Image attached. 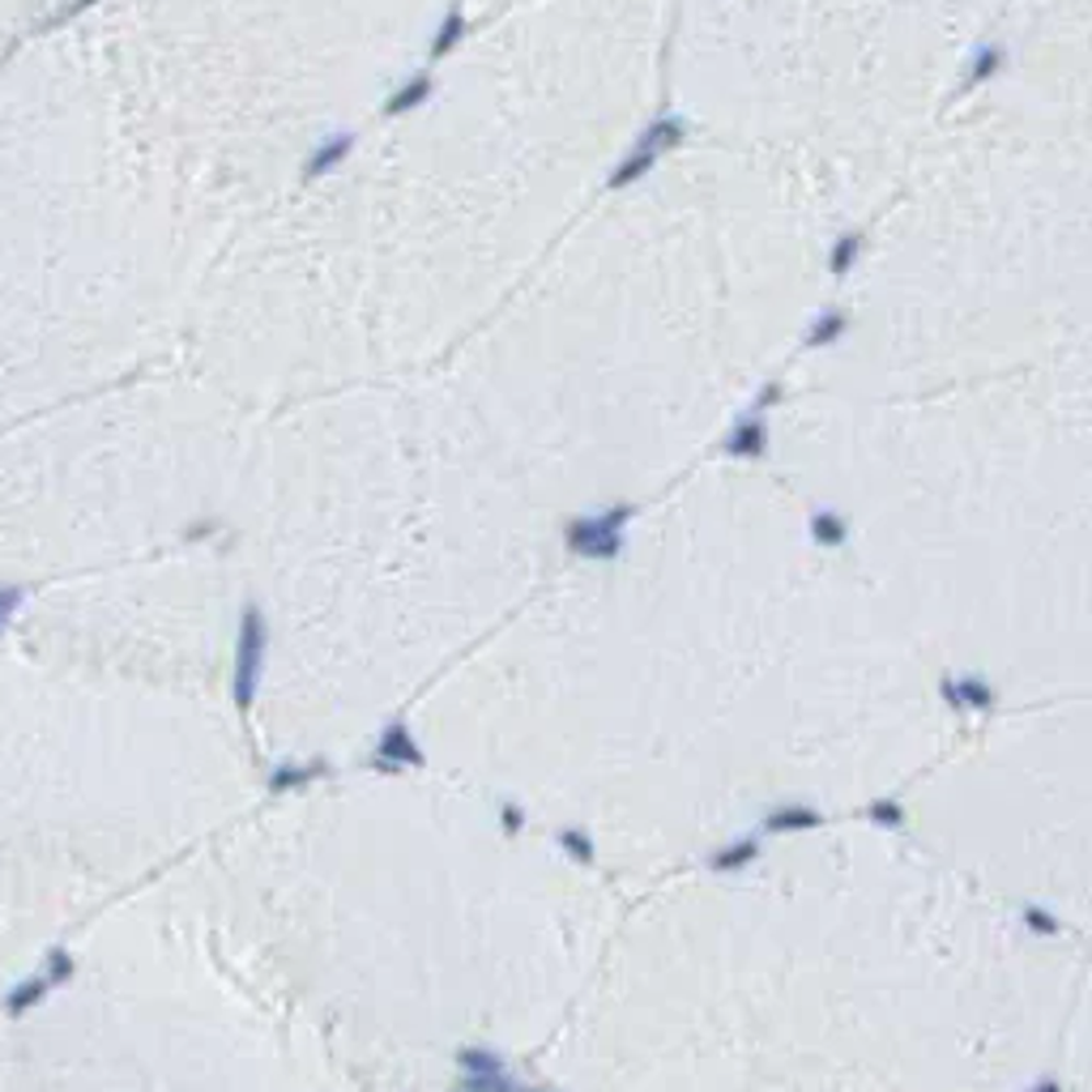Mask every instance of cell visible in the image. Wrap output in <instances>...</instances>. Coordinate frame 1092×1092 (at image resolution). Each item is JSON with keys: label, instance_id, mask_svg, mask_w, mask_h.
<instances>
[{"label": "cell", "instance_id": "obj_1", "mask_svg": "<svg viewBox=\"0 0 1092 1092\" xmlns=\"http://www.w3.org/2000/svg\"><path fill=\"white\" fill-rule=\"evenodd\" d=\"M636 504H606L589 516H572L564 521V546L581 559H593V564H611L624 555L627 543V525L636 521Z\"/></svg>", "mask_w": 1092, "mask_h": 1092}, {"label": "cell", "instance_id": "obj_2", "mask_svg": "<svg viewBox=\"0 0 1092 1092\" xmlns=\"http://www.w3.org/2000/svg\"><path fill=\"white\" fill-rule=\"evenodd\" d=\"M265 653H270V624L265 611L257 602H248L239 611V632H235V670H231V696L239 713H248L261 692V674H265Z\"/></svg>", "mask_w": 1092, "mask_h": 1092}, {"label": "cell", "instance_id": "obj_3", "mask_svg": "<svg viewBox=\"0 0 1092 1092\" xmlns=\"http://www.w3.org/2000/svg\"><path fill=\"white\" fill-rule=\"evenodd\" d=\"M687 141V120L683 116H658L653 124H645L640 128V137L632 141V150H627L619 162H615V171L606 175V189H632V184H640L658 162H662V155H670V150H679Z\"/></svg>", "mask_w": 1092, "mask_h": 1092}, {"label": "cell", "instance_id": "obj_4", "mask_svg": "<svg viewBox=\"0 0 1092 1092\" xmlns=\"http://www.w3.org/2000/svg\"><path fill=\"white\" fill-rule=\"evenodd\" d=\"M428 764V755H423V747L414 739V730H410V721H389L385 730H380V739H376V755H372V769L376 773H406V769H423Z\"/></svg>", "mask_w": 1092, "mask_h": 1092}, {"label": "cell", "instance_id": "obj_5", "mask_svg": "<svg viewBox=\"0 0 1092 1092\" xmlns=\"http://www.w3.org/2000/svg\"><path fill=\"white\" fill-rule=\"evenodd\" d=\"M769 440H773L769 435V414L747 410L721 435V453L735 457V462H760V457H769Z\"/></svg>", "mask_w": 1092, "mask_h": 1092}, {"label": "cell", "instance_id": "obj_6", "mask_svg": "<svg viewBox=\"0 0 1092 1092\" xmlns=\"http://www.w3.org/2000/svg\"><path fill=\"white\" fill-rule=\"evenodd\" d=\"M939 696L952 704V708H969V713H990L994 704H999V692L990 687V679H981V674H947L943 683H939Z\"/></svg>", "mask_w": 1092, "mask_h": 1092}, {"label": "cell", "instance_id": "obj_7", "mask_svg": "<svg viewBox=\"0 0 1092 1092\" xmlns=\"http://www.w3.org/2000/svg\"><path fill=\"white\" fill-rule=\"evenodd\" d=\"M354 155V133H329V137H320L312 146V155L304 158V167H299V175L312 184V180H325V175H333V171H342V162Z\"/></svg>", "mask_w": 1092, "mask_h": 1092}, {"label": "cell", "instance_id": "obj_8", "mask_svg": "<svg viewBox=\"0 0 1092 1092\" xmlns=\"http://www.w3.org/2000/svg\"><path fill=\"white\" fill-rule=\"evenodd\" d=\"M469 35V18H466V0H453L448 9H444V18H440V26H435V35H431V47L428 56L431 60H444V56H453Z\"/></svg>", "mask_w": 1092, "mask_h": 1092}, {"label": "cell", "instance_id": "obj_9", "mask_svg": "<svg viewBox=\"0 0 1092 1092\" xmlns=\"http://www.w3.org/2000/svg\"><path fill=\"white\" fill-rule=\"evenodd\" d=\"M52 990H56V986H52V981H47V974L39 969V974L22 977V981H18V986H13L9 994H4V1003H0V1008H4V1015H9V1020H22L26 1012H35V1008H39V1003L47 999V994H52Z\"/></svg>", "mask_w": 1092, "mask_h": 1092}, {"label": "cell", "instance_id": "obj_10", "mask_svg": "<svg viewBox=\"0 0 1092 1092\" xmlns=\"http://www.w3.org/2000/svg\"><path fill=\"white\" fill-rule=\"evenodd\" d=\"M431 94H435V78L431 73H414V78H406L397 90L389 94V103H385V116H410V112H419L423 103H428Z\"/></svg>", "mask_w": 1092, "mask_h": 1092}, {"label": "cell", "instance_id": "obj_11", "mask_svg": "<svg viewBox=\"0 0 1092 1092\" xmlns=\"http://www.w3.org/2000/svg\"><path fill=\"white\" fill-rule=\"evenodd\" d=\"M329 773V760H312V764H299V760H286L270 773V789L273 794H286V789H299V785H312Z\"/></svg>", "mask_w": 1092, "mask_h": 1092}, {"label": "cell", "instance_id": "obj_12", "mask_svg": "<svg viewBox=\"0 0 1092 1092\" xmlns=\"http://www.w3.org/2000/svg\"><path fill=\"white\" fill-rule=\"evenodd\" d=\"M845 333H850V316L841 312V308H823V312H819L816 320L807 325L803 342H807V346H816V351H819V346L828 351V346H837V342H841Z\"/></svg>", "mask_w": 1092, "mask_h": 1092}, {"label": "cell", "instance_id": "obj_13", "mask_svg": "<svg viewBox=\"0 0 1092 1092\" xmlns=\"http://www.w3.org/2000/svg\"><path fill=\"white\" fill-rule=\"evenodd\" d=\"M807 530H811V538H816L819 546H828V550L850 543V521H845L837 508H816L811 521H807Z\"/></svg>", "mask_w": 1092, "mask_h": 1092}, {"label": "cell", "instance_id": "obj_14", "mask_svg": "<svg viewBox=\"0 0 1092 1092\" xmlns=\"http://www.w3.org/2000/svg\"><path fill=\"white\" fill-rule=\"evenodd\" d=\"M819 823H823V816H819L816 807L794 803V807H773L764 816V832H811Z\"/></svg>", "mask_w": 1092, "mask_h": 1092}, {"label": "cell", "instance_id": "obj_15", "mask_svg": "<svg viewBox=\"0 0 1092 1092\" xmlns=\"http://www.w3.org/2000/svg\"><path fill=\"white\" fill-rule=\"evenodd\" d=\"M862 231H841L837 239H832V248H828V273L832 277H845V273H854V265H858V257H862Z\"/></svg>", "mask_w": 1092, "mask_h": 1092}, {"label": "cell", "instance_id": "obj_16", "mask_svg": "<svg viewBox=\"0 0 1092 1092\" xmlns=\"http://www.w3.org/2000/svg\"><path fill=\"white\" fill-rule=\"evenodd\" d=\"M755 858H760V837H742V841H735V845L717 850V854L708 858V866H713V871H721V875H735V871L751 866Z\"/></svg>", "mask_w": 1092, "mask_h": 1092}, {"label": "cell", "instance_id": "obj_17", "mask_svg": "<svg viewBox=\"0 0 1092 1092\" xmlns=\"http://www.w3.org/2000/svg\"><path fill=\"white\" fill-rule=\"evenodd\" d=\"M1003 60H1008V52H1003L999 43H981V47H977V56H974V65H969V81H965V90H977L981 81L999 78Z\"/></svg>", "mask_w": 1092, "mask_h": 1092}, {"label": "cell", "instance_id": "obj_18", "mask_svg": "<svg viewBox=\"0 0 1092 1092\" xmlns=\"http://www.w3.org/2000/svg\"><path fill=\"white\" fill-rule=\"evenodd\" d=\"M555 845H559L572 862H585V866H593V858H598L593 837H589L585 828H559V832H555Z\"/></svg>", "mask_w": 1092, "mask_h": 1092}, {"label": "cell", "instance_id": "obj_19", "mask_svg": "<svg viewBox=\"0 0 1092 1092\" xmlns=\"http://www.w3.org/2000/svg\"><path fill=\"white\" fill-rule=\"evenodd\" d=\"M94 4H99V0H60V4H56V9H52V13L43 18L39 26H35V35H56V31H60V26H69L73 18L90 13Z\"/></svg>", "mask_w": 1092, "mask_h": 1092}, {"label": "cell", "instance_id": "obj_20", "mask_svg": "<svg viewBox=\"0 0 1092 1092\" xmlns=\"http://www.w3.org/2000/svg\"><path fill=\"white\" fill-rule=\"evenodd\" d=\"M43 974L52 986H69L73 974H78V960H73V952L69 947H52L47 956H43Z\"/></svg>", "mask_w": 1092, "mask_h": 1092}, {"label": "cell", "instance_id": "obj_21", "mask_svg": "<svg viewBox=\"0 0 1092 1092\" xmlns=\"http://www.w3.org/2000/svg\"><path fill=\"white\" fill-rule=\"evenodd\" d=\"M457 1062H462V1071H474V1076L504 1071V1058L496 1050H487V1046H466V1050H457Z\"/></svg>", "mask_w": 1092, "mask_h": 1092}, {"label": "cell", "instance_id": "obj_22", "mask_svg": "<svg viewBox=\"0 0 1092 1092\" xmlns=\"http://www.w3.org/2000/svg\"><path fill=\"white\" fill-rule=\"evenodd\" d=\"M457 1092H521L516 1080H508L504 1071H491V1076H474V1071H462L457 1080Z\"/></svg>", "mask_w": 1092, "mask_h": 1092}, {"label": "cell", "instance_id": "obj_23", "mask_svg": "<svg viewBox=\"0 0 1092 1092\" xmlns=\"http://www.w3.org/2000/svg\"><path fill=\"white\" fill-rule=\"evenodd\" d=\"M866 816L875 819L879 828H905V807H900L897 798H875V803L866 807Z\"/></svg>", "mask_w": 1092, "mask_h": 1092}, {"label": "cell", "instance_id": "obj_24", "mask_svg": "<svg viewBox=\"0 0 1092 1092\" xmlns=\"http://www.w3.org/2000/svg\"><path fill=\"white\" fill-rule=\"evenodd\" d=\"M1020 918H1024V926L1028 931H1037V935H1058L1062 926H1058V918H1054L1050 909H1042V905H1024L1020 909Z\"/></svg>", "mask_w": 1092, "mask_h": 1092}, {"label": "cell", "instance_id": "obj_25", "mask_svg": "<svg viewBox=\"0 0 1092 1092\" xmlns=\"http://www.w3.org/2000/svg\"><path fill=\"white\" fill-rule=\"evenodd\" d=\"M22 602H26V585H0V636L13 624V615L22 611Z\"/></svg>", "mask_w": 1092, "mask_h": 1092}, {"label": "cell", "instance_id": "obj_26", "mask_svg": "<svg viewBox=\"0 0 1092 1092\" xmlns=\"http://www.w3.org/2000/svg\"><path fill=\"white\" fill-rule=\"evenodd\" d=\"M781 397H785V385L781 380H764L760 393H755V401L747 406V410H755V414H769L773 406H781Z\"/></svg>", "mask_w": 1092, "mask_h": 1092}, {"label": "cell", "instance_id": "obj_27", "mask_svg": "<svg viewBox=\"0 0 1092 1092\" xmlns=\"http://www.w3.org/2000/svg\"><path fill=\"white\" fill-rule=\"evenodd\" d=\"M214 534H223V521H193V525H184V543H201V538H214Z\"/></svg>", "mask_w": 1092, "mask_h": 1092}, {"label": "cell", "instance_id": "obj_28", "mask_svg": "<svg viewBox=\"0 0 1092 1092\" xmlns=\"http://www.w3.org/2000/svg\"><path fill=\"white\" fill-rule=\"evenodd\" d=\"M500 823H504V832H521V828H525V811H521L516 803H504V807H500Z\"/></svg>", "mask_w": 1092, "mask_h": 1092}, {"label": "cell", "instance_id": "obj_29", "mask_svg": "<svg viewBox=\"0 0 1092 1092\" xmlns=\"http://www.w3.org/2000/svg\"><path fill=\"white\" fill-rule=\"evenodd\" d=\"M1033 1092H1062V1089H1058V1080H1042V1084H1037Z\"/></svg>", "mask_w": 1092, "mask_h": 1092}, {"label": "cell", "instance_id": "obj_30", "mask_svg": "<svg viewBox=\"0 0 1092 1092\" xmlns=\"http://www.w3.org/2000/svg\"><path fill=\"white\" fill-rule=\"evenodd\" d=\"M521 1092H555V1089H525V1084H521Z\"/></svg>", "mask_w": 1092, "mask_h": 1092}]
</instances>
